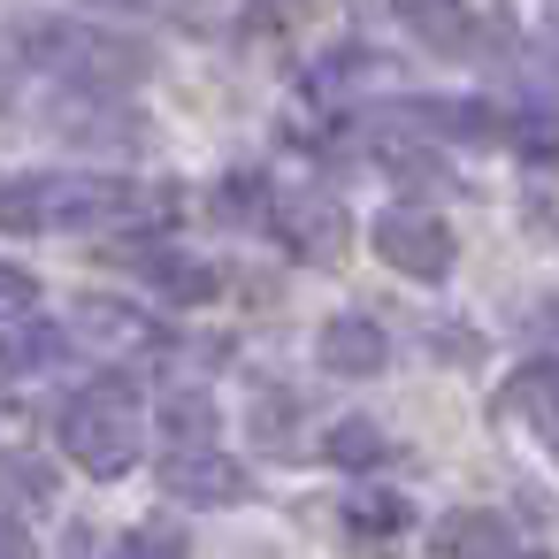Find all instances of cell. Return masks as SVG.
Segmentation results:
<instances>
[{"instance_id":"cell-2","label":"cell","mask_w":559,"mask_h":559,"mask_svg":"<svg viewBox=\"0 0 559 559\" xmlns=\"http://www.w3.org/2000/svg\"><path fill=\"white\" fill-rule=\"evenodd\" d=\"M131 185L116 177H16L9 185V223L16 230H93L131 215Z\"/></svg>"},{"instance_id":"cell-1","label":"cell","mask_w":559,"mask_h":559,"mask_svg":"<svg viewBox=\"0 0 559 559\" xmlns=\"http://www.w3.org/2000/svg\"><path fill=\"white\" fill-rule=\"evenodd\" d=\"M55 437H62V452L85 475H100V483L123 475L139 460V399H131V383H85V391H70L62 414H55Z\"/></svg>"},{"instance_id":"cell-14","label":"cell","mask_w":559,"mask_h":559,"mask_svg":"<svg viewBox=\"0 0 559 559\" xmlns=\"http://www.w3.org/2000/svg\"><path fill=\"white\" fill-rule=\"evenodd\" d=\"M353 521H360V528H399L406 506H399V498H353Z\"/></svg>"},{"instance_id":"cell-8","label":"cell","mask_w":559,"mask_h":559,"mask_svg":"<svg viewBox=\"0 0 559 559\" xmlns=\"http://www.w3.org/2000/svg\"><path fill=\"white\" fill-rule=\"evenodd\" d=\"M169 490L177 498H238V467L207 444V452H177L169 460Z\"/></svg>"},{"instance_id":"cell-6","label":"cell","mask_w":559,"mask_h":559,"mask_svg":"<svg viewBox=\"0 0 559 559\" xmlns=\"http://www.w3.org/2000/svg\"><path fill=\"white\" fill-rule=\"evenodd\" d=\"M399 24L429 47H467V24H475V0H399Z\"/></svg>"},{"instance_id":"cell-13","label":"cell","mask_w":559,"mask_h":559,"mask_svg":"<svg viewBox=\"0 0 559 559\" xmlns=\"http://www.w3.org/2000/svg\"><path fill=\"white\" fill-rule=\"evenodd\" d=\"M162 292L169 299H215V276H200V261H162Z\"/></svg>"},{"instance_id":"cell-3","label":"cell","mask_w":559,"mask_h":559,"mask_svg":"<svg viewBox=\"0 0 559 559\" xmlns=\"http://www.w3.org/2000/svg\"><path fill=\"white\" fill-rule=\"evenodd\" d=\"M24 55H39L47 70H62L85 93H116V85L146 78V47L108 39V32H85V24H24Z\"/></svg>"},{"instance_id":"cell-12","label":"cell","mask_w":559,"mask_h":559,"mask_svg":"<svg viewBox=\"0 0 559 559\" xmlns=\"http://www.w3.org/2000/svg\"><path fill=\"white\" fill-rule=\"evenodd\" d=\"M513 391H521V406H536V421H559V360L551 368H528Z\"/></svg>"},{"instance_id":"cell-10","label":"cell","mask_w":559,"mask_h":559,"mask_svg":"<svg viewBox=\"0 0 559 559\" xmlns=\"http://www.w3.org/2000/svg\"><path fill=\"white\" fill-rule=\"evenodd\" d=\"M108 559H185V536H177V521H139L116 536Z\"/></svg>"},{"instance_id":"cell-11","label":"cell","mask_w":559,"mask_h":559,"mask_svg":"<svg viewBox=\"0 0 559 559\" xmlns=\"http://www.w3.org/2000/svg\"><path fill=\"white\" fill-rule=\"evenodd\" d=\"M330 460H345V467H376V460H383V437H376L368 421H345V429L330 437Z\"/></svg>"},{"instance_id":"cell-5","label":"cell","mask_w":559,"mask_h":559,"mask_svg":"<svg viewBox=\"0 0 559 559\" xmlns=\"http://www.w3.org/2000/svg\"><path fill=\"white\" fill-rule=\"evenodd\" d=\"M391 360V345H383V330L368 322V314H337L330 330H322V368L330 376H376Z\"/></svg>"},{"instance_id":"cell-7","label":"cell","mask_w":559,"mask_h":559,"mask_svg":"<svg viewBox=\"0 0 559 559\" xmlns=\"http://www.w3.org/2000/svg\"><path fill=\"white\" fill-rule=\"evenodd\" d=\"M284 230H292L299 253H337V246H345V215H337V200H322V192H299L292 215H284Z\"/></svg>"},{"instance_id":"cell-15","label":"cell","mask_w":559,"mask_h":559,"mask_svg":"<svg viewBox=\"0 0 559 559\" xmlns=\"http://www.w3.org/2000/svg\"><path fill=\"white\" fill-rule=\"evenodd\" d=\"M123 9H131V0H123Z\"/></svg>"},{"instance_id":"cell-9","label":"cell","mask_w":559,"mask_h":559,"mask_svg":"<svg viewBox=\"0 0 559 559\" xmlns=\"http://www.w3.org/2000/svg\"><path fill=\"white\" fill-rule=\"evenodd\" d=\"M162 429H169L177 452H207V444H215V406H207L200 391H185V399L162 406Z\"/></svg>"},{"instance_id":"cell-4","label":"cell","mask_w":559,"mask_h":559,"mask_svg":"<svg viewBox=\"0 0 559 559\" xmlns=\"http://www.w3.org/2000/svg\"><path fill=\"white\" fill-rule=\"evenodd\" d=\"M368 246H376L383 269L421 276V284H437V276L452 269V230H444V215H429V207H383V215L368 223Z\"/></svg>"}]
</instances>
